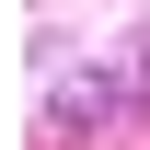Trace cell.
<instances>
[{"label":"cell","mask_w":150,"mask_h":150,"mask_svg":"<svg viewBox=\"0 0 150 150\" xmlns=\"http://www.w3.org/2000/svg\"><path fill=\"white\" fill-rule=\"evenodd\" d=\"M115 115H139V104H127V81H115L104 58H69V69L46 81V139H35V150H81V139H104Z\"/></svg>","instance_id":"cell-1"},{"label":"cell","mask_w":150,"mask_h":150,"mask_svg":"<svg viewBox=\"0 0 150 150\" xmlns=\"http://www.w3.org/2000/svg\"><path fill=\"white\" fill-rule=\"evenodd\" d=\"M127 104L150 115V35H139V58H127Z\"/></svg>","instance_id":"cell-2"}]
</instances>
